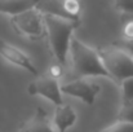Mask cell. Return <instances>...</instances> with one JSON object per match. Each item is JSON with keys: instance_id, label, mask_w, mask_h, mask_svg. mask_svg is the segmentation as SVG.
<instances>
[{"instance_id": "16", "label": "cell", "mask_w": 133, "mask_h": 132, "mask_svg": "<svg viewBox=\"0 0 133 132\" xmlns=\"http://www.w3.org/2000/svg\"><path fill=\"white\" fill-rule=\"evenodd\" d=\"M114 7L122 14H133V0H114Z\"/></svg>"}, {"instance_id": "5", "label": "cell", "mask_w": 133, "mask_h": 132, "mask_svg": "<svg viewBox=\"0 0 133 132\" xmlns=\"http://www.w3.org/2000/svg\"><path fill=\"white\" fill-rule=\"evenodd\" d=\"M61 91L63 95L79 98L87 105H93L101 92V87L94 82L87 80L85 78H75L61 84Z\"/></svg>"}, {"instance_id": "4", "label": "cell", "mask_w": 133, "mask_h": 132, "mask_svg": "<svg viewBox=\"0 0 133 132\" xmlns=\"http://www.w3.org/2000/svg\"><path fill=\"white\" fill-rule=\"evenodd\" d=\"M10 25L18 35L31 40L44 39L46 36L44 14L38 8H32L10 17Z\"/></svg>"}, {"instance_id": "12", "label": "cell", "mask_w": 133, "mask_h": 132, "mask_svg": "<svg viewBox=\"0 0 133 132\" xmlns=\"http://www.w3.org/2000/svg\"><path fill=\"white\" fill-rule=\"evenodd\" d=\"M97 132H133V123L116 119L114 123L106 126L105 128L98 130Z\"/></svg>"}, {"instance_id": "1", "label": "cell", "mask_w": 133, "mask_h": 132, "mask_svg": "<svg viewBox=\"0 0 133 132\" xmlns=\"http://www.w3.org/2000/svg\"><path fill=\"white\" fill-rule=\"evenodd\" d=\"M44 22L46 30L45 39L48 40L50 53L54 57L56 62L65 65L70 53L72 33L80 25V22L52 14H44Z\"/></svg>"}, {"instance_id": "2", "label": "cell", "mask_w": 133, "mask_h": 132, "mask_svg": "<svg viewBox=\"0 0 133 132\" xmlns=\"http://www.w3.org/2000/svg\"><path fill=\"white\" fill-rule=\"evenodd\" d=\"M71 66L75 78H88V77H105L110 78L107 70L105 69L98 51L83 43L78 38H72L70 45Z\"/></svg>"}, {"instance_id": "10", "label": "cell", "mask_w": 133, "mask_h": 132, "mask_svg": "<svg viewBox=\"0 0 133 132\" xmlns=\"http://www.w3.org/2000/svg\"><path fill=\"white\" fill-rule=\"evenodd\" d=\"M38 4L39 0H0V14L13 17L29 9L36 8Z\"/></svg>"}, {"instance_id": "6", "label": "cell", "mask_w": 133, "mask_h": 132, "mask_svg": "<svg viewBox=\"0 0 133 132\" xmlns=\"http://www.w3.org/2000/svg\"><path fill=\"white\" fill-rule=\"evenodd\" d=\"M29 95L31 96H40L46 100L52 101L56 106L63 104L62 98V91H61V84L58 79L52 78L50 75H38L35 80H32L29 87Z\"/></svg>"}, {"instance_id": "13", "label": "cell", "mask_w": 133, "mask_h": 132, "mask_svg": "<svg viewBox=\"0 0 133 132\" xmlns=\"http://www.w3.org/2000/svg\"><path fill=\"white\" fill-rule=\"evenodd\" d=\"M122 39L133 40V14H122Z\"/></svg>"}, {"instance_id": "14", "label": "cell", "mask_w": 133, "mask_h": 132, "mask_svg": "<svg viewBox=\"0 0 133 132\" xmlns=\"http://www.w3.org/2000/svg\"><path fill=\"white\" fill-rule=\"evenodd\" d=\"M119 86H120L122 102L133 101V77L125 79V80H123L122 83H119Z\"/></svg>"}, {"instance_id": "3", "label": "cell", "mask_w": 133, "mask_h": 132, "mask_svg": "<svg viewBox=\"0 0 133 132\" xmlns=\"http://www.w3.org/2000/svg\"><path fill=\"white\" fill-rule=\"evenodd\" d=\"M110 79L122 83L133 77V57L118 43L97 48Z\"/></svg>"}, {"instance_id": "15", "label": "cell", "mask_w": 133, "mask_h": 132, "mask_svg": "<svg viewBox=\"0 0 133 132\" xmlns=\"http://www.w3.org/2000/svg\"><path fill=\"white\" fill-rule=\"evenodd\" d=\"M118 119L133 123V101L122 102L119 113H118Z\"/></svg>"}, {"instance_id": "7", "label": "cell", "mask_w": 133, "mask_h": 132, "mask_svg": "<svg viewBox=\"0 0 133 132\" xmlns=\"http://www.w3.org/2000/svg\"><path fill=\"white\" fill-rule=\"evenodd\" d=\"M0 56L6 60L8 62L25 69L26 71H29L30 74H32L34 77H38V69L35 67V65L32 64V60L18 47L13 45L12 43L4 40L3 38H0Z\"/></svg>"}, {"instance_id": "17", "label": "cell", "mask_w": 133, "mask_h": 132, "mask_svg": "<svg viewBox=\"0 0 133 132\" xmlns=\"http://www.w3.org/2000/svg\"><path fill=\"white\" fill-rule=\"evenodd\" d=\"M48 75H50L52 78L59 80V79L63 77V65H61V64H58V62L53 64V65L49 67V74H48Z\"/></svg>"}, {"instance_id": "8", "label": "cell", "mask_w": 133, "mask_h": 132, "mask_svg": "<svg viewBox=\"0 0 133 132\" xmlns=\"http://www.w3.org/2000/svg\"><path fill=\"white\" fill-rule=\"evenodd\" d=\"M76 119H78V115H76L75 109L71 105L61 104L56 106L52 123L57 132H66L70 127L75 124Z\"/></svg>"}, {"instance_id": "18", "label": "cell", "mask_w": 133, "mask_h": 132, "mask_svg": "<svg viewBox=\"0 0 133 132\" xmlns=\"http://www.w3.org/2000/svg\"><path fill=\"white\" fill-rule=\"evenodd\" d=\"M116 43L119 44L120 47H123L131 56L133 57V40H119V42H116Z\"/></svg>"}, {"instance_id": "9", "label": "cell", "mask_w": 133, "mask_h": 132, "mask_svg": "<svg viewBox=\"0 0 133 132\" xmlns=\"http://www.w3.org/2000/svg\"><path fill=\"white\" fill-rule=\"evenodd\" d=\"M16 132H56L53 123L48 119L44 109L36 108L34 115L26 121Z\"/></svg>"}, {"instance_id": "11", "label": "cell", "mask_w": 133, "mask_h": 132, "mask_svg": "<svg viewBox=\"0 0 133 132\" xmlns=\"http://www.w3.org/2000/svg\"><path fill=\"white\" fill-rule=\"evenodd\" d=\"M36 8L43 14H52V16L67 18V14L65 10V0H39V4Z\"/></svg>"}]
</instances>
